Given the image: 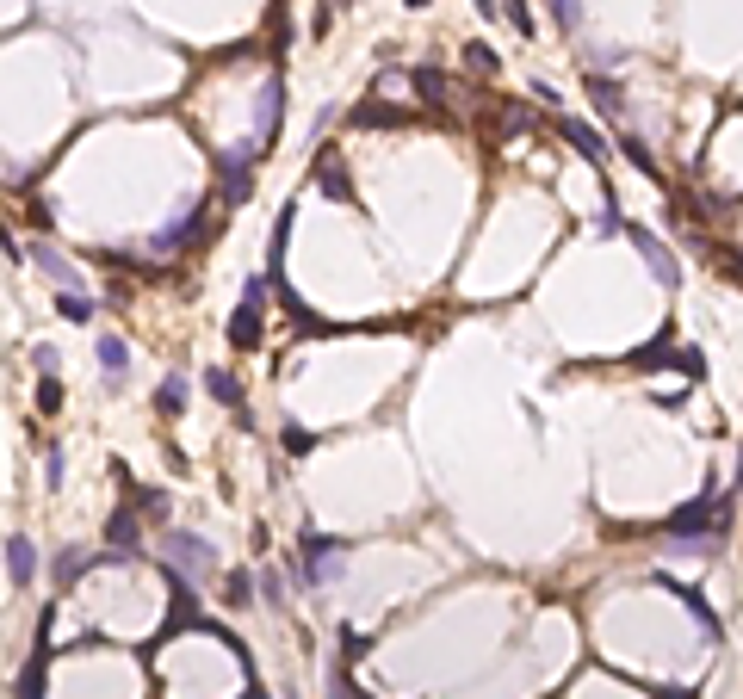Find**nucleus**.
<instances>
[{"label": "nucleus", "instance_id": "1", "mask_svg": "<svg viewBox=\"0 0 743 699\" xmlns=\"http://www.w3.org/2000/svg\"><path fill=\"white\" fill-rule=\"evenodd\" d=\"M731 520V495H700V501H688V508H675L670 520H663V532L670 539H707L712 526H725Z\"/></svg>", "mask_w": 743, "mask_h": 699}, {"label": "nucleus", "instance_id": "2", "mask_svg": "<svg viewBox=\"0 0 743 699\" xmlns=\"http://www.w3.org/2000/svg\"><path fill=\"white\" fill-rule=\"evenodd\" d=\"M186 626H205V619H199V595H192V576L168 563V637L186 631Z\"/></svg>", "mask_w": 743, "mask_h": 699}, {"label": "nucleus", "instance_id": "3", "mask_svg": "<svg viewBox=\"0 0 743 699\" xmlns=\"http://www.w3.org/2000/svg\"><path fill=\"white\" fill-rule=\"evenodd\" d=\"M260 279H248V291H242V310L230 316V347H242V353H254L260 347Z\"/></svg>", "mask_w": 743, "mask_h": 699}, {"label": "nucleus", "instance_id": "4", "mask_svg": "<svg viewBox=\"0 0 743 699\" xmlns=\"http://www.w3.org/2000/svg\"><path fill=\"white\" fill-rule=\"evenodd\" d=\"M298 545H304V582H310V588H317V582H328V576L341 569V545H335V539H322V532H304Z\"/></svg>", "mask_w": 743, "mask_h": 699}, {"label": "nucleus", "instance_id": "5", "mask_svg": "<svg viewBox=\"0 0 743 699\" xmlns=\"http://www.w3.org/2000/svg\"><path fill=\"white\" fill-rule=\"evenodd\" d=\"M279 118H285V87H279V74L267 81V93H260V112H254V137H248V149L260 155L267 149V137L279 131Z\"/></svg>", "mask_w": 743, "mask_h": 699}, {"label": "nucleus", "instance_id": "6", "mask_svg": "<svg viewBox=\"0 0 743 699\" xmlns=\"http://www.w3.org/2000/svg\"><path fill=\"white\" fill-rule=\"evenodd\" d=\"M310 174H317V186L335 199V205H359V199H354V180H347V168H341V155H335V149H322Z\"/></svg>", "mask_w": 743, "mask_h": 699}, {"label": "nucleus", "instance_id": "7", "mask_svg": "<svg viewBox=\"0 0 743 699\" xmlns=\"http://www.w3.org/2000/svg\"><path fill=\"white\" fill-rule=\"evenodd\" d=\"M199 236H205V205H192L186 210V223H174V229H161V236H155V254H161V260H168V254H180V248L186 242H199Z\"/></svg>", "mask_w": 743, "mask_h": 699}, {"label": "nucleus", "instance_id": "8", "mask_svg": "<svg viewBox=\"0 0 743 699\" xmlns=\"http://www.w3.org/2000/svg\"><path fill=\"white\" fill-rule=\"evenodd\" d=\"M168 563L186 569V576H199V569L211 563V545H205L199 532H174V539H168Z\"/></svg>", "mask_w": 743, "mask_h": 699}, {"label": "nucleus", "instance_id": "9", "mask_svg": "<svg viewBox=\"0 0 743 699\" xmlns=\"http://www.w3.org/2000/svg\"><path fill=\"white\" fill-rule=\"evenodd\" d=\"M32 576H37V545L25 539V532H13V539H6V582L25 588Z\"/></svg>", "mask_w": 743, "mask_h": 699}, {"label": "nucleus", "instance_id": "10", "mask_svg": "<svg viewBox=\"0 0 743 699\" xmlns=\"http://www.w3.org/2000/svg\"><path fill=\"white\" fill-rule=\"evenodd\" d=\"M626 236H632V242L644 248V260H650V273H657V279H663V285H675V279H681V267H675V254H670V248H663V242H657L650 229H632V223H626Z\"/></svg>", "mask_w": 743, "mask_h": 699}, {"label": "nucleus", "instance_id": "11", "mask_svg": "<svg viewBox=\"0 0 743 699\" xmlns=\"http://www.w3.org/2000/svg\"><path fill=\"white\" fill-rule=\"evenodd\" d=\"M558 137L570 142V149H576V155H582V161H595V168H601V155H607V142L595 137V131H589V124H576V118H558Z\"/></svg>", "mask_w": 743, "mask_h": 699}, {"label": "nucleus", "instance_id": "12", "mask_svg": "<svg viewBox=\"0 0 743 699\" xmlns=\"http://www.w3.org/2000/svg\"><path fill=\"white\" fill-rule=\"evenodd\" d=\"M205 390H211V396L223 403V409H230V415H242V421H248V409H242V384H236L223 365H211V372H205Z\"/></svg>", "mask_w": 743, "mask_h": 699}, {"label": "nucleus", "instance_id": "13", "mask_svg": "<svg viewBox=\"0 0 743 699\" xmlns=\"http://www.w3.org/2000/svg\"><path fill=\"white\" fill-rule=\"evenodd\" d=\"M106 539H112V551L137 558V508H118V514L106 520Z\"/></svg>", "mask_w": 743, "mask_h": 699}, {"label": "nucleus", "instance_id": "14", "mask_svg": "<svg viewBox=\"0 0 743 699\" xmlns=\"http://www.w3.org/2000/svg\"><path fill=\"white\" fill-rule=\"evenodd\" d=\"M681 359H688V347H675L670 335H657V341H650L644 353H632V365H638V372H650V365H681Z\"/></svg>", "mask_w": 743, "mask_h": 699}, {"label": "nucleus", "instance_id": "15", "mask_svg": "<svg viewBox=\"0 0 743 699\" xmlns=\"http://www.w3.org/2000/svg\"><path fill=\"white\" fill-rule=\"evenodd\" d=\"M354 124L359 131H390V124H409V112H396V105H354Z\"/></svg>", "mask_w": 743, "mask_h": 699}, {"label": "nucleus", "instance_id": "16", "mask_svg": "<svg viewBox=\"0 0 743 699\" xmlns=\"http://www.w3.org/2000/svg\"><path fill=\"white\" fill-rule=\"evenodd\" d=\"M409 87H415L427 105H446V93H453V81H446L440 69H415V74H409Z\"/></svg>", "mask_w": 743, "mask_h": 699}, {"label": "nucleus", "instance_id": "17", "mask_svg": "<svg viewBox=\"0 0 743 699\" xmlns=\"http://www.w3.org/2000/svg\"><path fill=\"white\" fill-rule=\"evenodd\" d=\"M56 316H63V322H93V297H81L74 285H63V297H56Z\"/></svg>", "mask_w": 743, "mask_h": 699}, {"label": "nucleus", "instance_id": "18", "mask_svg": "<svg viewBox=\"0 0 743 699\" xmlns=\"http://www.w3.org/2000/svg\"><path fill=\"white\" fill-rule=\"evenodd\" d=\"M32 260H37V273H50L56 285H74V267L56 254V248H32Z\"/></svg>", "mask_w": 743, "mask_h": 699}, {"label": "nucleus", "instance_id": "19", "mask_svg": "<svg viewBox=\"0 0 743 699\" xmlns=\"http://www.w3.org/2000/svg\"><path fill=\"white\" fill-rule=\"evenodd\" d=\"M100 365H106V378H118V372L131 365V353H124V335H100Z\"/></svg>", "mask_w": 743, "mask_h": 699}, {"label": "nucleus", "instance_id": "20", "mask_svg": "<svg viewBox=\"0 0 743 699\" xmlns=\"http://www.w3.org/2000/svg\"><path fill=\"white\" fill-rule=\"evenodd\" d=\"M155 409H161V415H180V409H186V378H161V390H155Z\"/></svg>", "mask_w": 743, "mask_h": 699}, {"label": "nucleus", "instance_id": "21", "mask_svg": "<svg viewBox=\"0 0 743 699\" xmlns=\"http://www.w3.org/2000/svg\"><path fill=\"white\" fill-rule=\"evenodd\" d=\"M670 595H681V607H688V613H694L700 626H707V631H719V613H712V607H707L700 595H694V588H681V582H670Z\"/></svg>", "mask_w": 743, "mask_h": 699}, {"label": "nucleus", "instance_id": "22", "mask_svg": "<svg viewBox=\"0 0 743 699\" xmlns=\"http://www.w3.org/2000/svg\"><path fill=\"white\" fill-rule=\"evenodd\" d=\"M223 600H230V607H248V600H254V576H248V569H230V582H223Z\"/></svg>", "mask_w": 743, "mask_h": 699}, {"label": "nucleus", "instance_id": "23", "mask_svg": "<svg viewBox=\"0 0 743 699\" xmlns=\"http://www.w3.org/2000/svg\"><path fill=\"white\" fill-rule=\"evenodd\" d=\"M589 93H595V105H601L607 118H620V87H613L607 74H595V81H589Z\"/></svg>", "mask_w": 743, "mask_h": 699}, {"label": "nucleus", "instance_id": "24", "mask_svg": "<svg viewBox=\"0 0 743 699\" xmlns=\"http://www.w3.org/2000/svg\"><path fill=\"white\" fill-rule=\"evenodd\" d=\"M131 508H137L142 520H161V514H168V501H161L155 490H131Z\"/></svg>", "mask_w": 743, "mask_h": 699}, {"label": "nucleus", "instance_id": "25", "mask_svg": "<svg viewBox=\"0 0 743 699\" xmlns=\"http://www.w3.org/2000/svg\"><path fill=\"white\" fill-rule=\"evenodd\" d=\"M707 260H712V273H731V279L743 285V260L731 254V248H719V242H712V248H707Z\"/></svg>", "mask_w": 743, "mask_h": 699}, {"label": "nucleus", "instance_id": "26", "mask_svg": "<svg viewBox=\"0 0 743 699\" xmlns=\"http://www.w3.org/2000/svg\"><path fill=\"white\" fill-rule=\"evenodd\" d=\"M37 409H44V415H56V409H63V384H56V372H44V384H37Z\"/></svg>", "mask_w": 743, "mask_h": 699}, {"label": "nucleus", "instance_id": "27", "mask_svg": "<svg viewBox=\"0 0 743 699\" xmlns=\"http://www.w3.org/2000/svg\"><path fill=\"white\" fill-rule=\"evenodd\" d=\"M552 13H558L564 32H582V0H552Z\"/></svg>", "mask_w": 743, "mask_h": 699}, {"label": "nucleus", "instance_id": "28", "mask_svg": "<svg viewBox=\"0 0 743 699\" xmlns=\"http://www.w3.org/2000/svg\"><path fill=\"white\" fill-rule=\"evenodd\" d=\"M464 69H477V74H495V50H490V44H471V50H464Z\"/></svg>", "mask_w": 743, "mask_h": 699}, {"label": "nucleus", "instance_id": "29", "mask_svg": "<svg viewBox=\"0 0 743 699\" xmlns=\"http://www.w3.org/2000/svg\"><path fill=\"white\" fill-rule=\"evenodd\" d=\"M502 19H508V25H514L521 37L533 32V13H527V0H508V6H502Z\"/></svg>", "mask_w": 743, "mask_h": 699}, {"label": "nucleus", "instance_id": "30", "mask_svg": "<svg viewBox=\"0 0 743 699\" xmlns=\"http://www.w3.org/2000/svg\"><path fill=\"white\" fill-rule=\"evenodd\" d=\"M285 452L304 458V452H310V433H304V427H285Z\"/></svg>", "mask_w": 743, "mask_h": 699}, {"label": "nucleus", "instance_id": "31", "mask_svg": "<svg viewBox=\"0 0 743 699\" xmlns=\"http://www.w3.org/2000/svg\"><path fill=\"white\" fill-rule=\"evenodd\" d=\"M366 650H372V644H366V631H354V626H347V663H359Z\"/></svg>", "mask_w": 743, "mask_h": 699}, {"label": "nucleus", "instance_id": "32", "mask_svg": "<svg viewBox=\"0 0 743 699\" xmlns=\"http://www.w3.org/2000/svg\"><path fill=\"white\" fill-rule=\"evenodd\" d=\"M44 477H50V483H63V452H56V446L44 452Z\"/></svg>", "mask_w": 743, "mask_h": 699}, {"label": "nucleus", "instance_id": "33", "mask_svg": "<svg viewBox=\"0 0 743 699\" xmlns=\"http://www.w3.org/2000/svg\"><path fill=\"white\" fill-rule=\"evenodd\" d=\"M32 365L37 372H56V347H32Z\"/></svg>", "mask_w": 743, "mask_h": 699}, {"label": "nucleus", "instance_id": "34", "mask_svg": "<svg viewBox=\"0 0 743 699\" xmlns=\"http://www.w3.org/2000/svg\"><path fill=\"white\" fill-rule=\"evenodd\" d=\"M657 699H694V694H681V687H663V694H657Z\"/></svg>", "mask_w": 743, "mask_h": 699}, {"label": "nucleus", "instance_id": "35", "mask_svg": "<svg viewBox=\"0 0 743 699\" xmlns=\"http://www.w3.org/2000/svg\"><path fill=\"white\" fill-rule=\"evenodd\" d=\"M409 6H427V0H409Z\"/></svg>", "mask_w": 743, "mask_h": 699}]
</instances>
